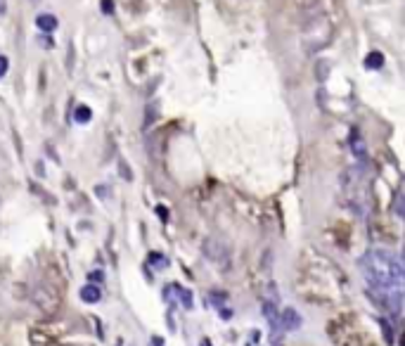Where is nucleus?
I'll use <instances>...</instances> for the list:
<instances>
[{
    "label": "nucleus",
    "instance_id": "7ed1b4c3",
    "mask_svg": "<svg viewBox=\"0 0 405 346\" xmlns=\"http://www.w3.org/2000/svg\"><path fill=\"white\" fill-rule=\"evenodd\" d=\"M349 145H351V149H353V155H356L360 161H365V157H368V147H365V142H362V138H360V133H358V130H353V133H351Z\"/></svg>",
    "mask_w": 405,
    "mask_h": 346
},
{
    "label": "nucleus",
    "instance_id": "6e6552de",
    "mask_svg": "<svg viewBox=\"0 0 405 346\" xmlns=\"http://www.w3.org/2000/svg\"><path fill=\"white\" fill-rule=\"evenodd\" d=\"M90 117H92V111H90V107H76V114H74V119L79 121V124H88L90 121Z\"/></svg>",
    "mask_w": 405,
    "mask_h": 346
},
{
    "label": "nucleus",
    "instance_id": "39448f33",
    "mask_svg": "<svg viewBox=\"0 0 405 346\" xmlns=\"http://www.w3.org/2000/svg\"><path fill=\"white\" fill-rule=\"evenodd\" d=\"M100 297H102V292H100L98 284H83V290H81V299L86 303H98Z\"/></svg>",
    "mask_w": 405,
    "mask_h": 346
},
{
    "label": "nucleus",
    "instance_id": "20e7f679",
    "mask_svg": "<svg viewBox=\"0 0 405 346\" xmlns=\"http://www.w3.org/2000/svg\"><path fill=\"white\" fill-rule=\"evenodd\" d=\"M36 26L41 29V31H45V33H52L57 29V17H55V14H50V12L38 14V17H36Z\"/></svg>",
    "mask_w": 405,
    "mask_h": 346
},
{
    "label": "nucleus",
    "instance_id": "4468645a",
    "mask_svg": "<svg viewBox=\"0 0 405 346\" xmlns=\"http://www.w3.org/2000/svg\"><path fill=\"white\" fill-rule=\"evenodd\" d=\"M100 5H102V12H105V14H111V12H114V3H111V0H102Z\"/></svg>",
    "mask_w": 405,
    "mask_h": 346
},
{
    "label": "nucleus",
    "instance_id": "1a4fd4ad",
    "mask_svg": "<svg viewBox=\"0 0 405 346\" xmlns=\"http://www.w3.org/2000/svg\"><path fill=\"white\" fill-rule=\"evenodd\" d=\"M154 119H157V102H149L147 109H145V128H149V126L154 124Z\"/></svg>",
    "mask_w": 405,
    "mask_h": 346
},
{
    "label": "nucleus",
    "instance_id": "f8f14e48",
    "mask_svg": "<svg viewBox=\"0 0 405 346\" xmlns=\"http://www.w3.org/2000/svg\"><path fill=\"white\" fill-rule=\"evenodd\" d=\"M381 330H384V337H387V344H393V332H391V328L387 325V320L381 322Z\"/></svg>",
    "mask_w": 405,
    "mask_h": 346
},
{
    "label": "nucleus",
    "instance_id": "423d86ee",
    "mask_svg": "<svg viewBox=\"0 0 405 346\" xmlns=\"http://www.w3.org/2000/svg\"><path fill=\"white\" fill-rule=\"evenodd\" d=\"M381 64H384V57H381V52H370V55L365 57V67H368V69H379Z\"/></svg>",
    "mask_w": 405,
    "mask_h": 346
},
{
    "label": "nucleus",
    "instance_id": "9d476101",
    "mask_svg": "<svg viewBox=\"0 0 405 346\" xmlns=\"http://www.w3.org/2000/svg\"><path fill=\"white\" fill-rule=\"evenodd\" d=\"M149 263H154V268H166L168 266V259L164 254H149Z\"/></svg>",
    "mask_w": 405,
    "mask_h": 346
},
{
    "label": "nucleus",
    "instance_id": "2eb2a0df",
    "mask_svg": "<svg viewBox=\"0 0 405 346\" xmlns=\"http://www.w3.org/2000/svg\"><path fill=\"white\" fill-rule=\"evenodd\" d=\"M325 74H327V64H325V62H320V64H318V79H320V81H325V79H327Z\"/></svg>",
    "mask_w": 405,
    "mask_h": 346
},
{
    "label": "nucleus",
    "instance_id": "f03ea898",
    "mask_svg": "<svg viewBox=\"0 0 405 346\" xmlns=\"http://www.w3.org/2000/svg\"><path fill=\"white\" fill-rule=\"evenodd\" d=\"M301 325H303V318L296 309H284L277 315V328H282L284 332H296Z\"/></svg>",
    "mask_w": 405,
    "mask_h": 346
},
{
    "label": "nucleus",
    "instance_id": "ddd939ff",
    "mask_svg": "<svg viewBox=\"0 0 405 346\" xmlns=\"http://www.w3.org/2000/svg\"><path fill=\"white\" fill-rule=\"evenodd\" d=\"M7 69H10V62H7V57L0 55V79L7 74Z\"/></svg>",
    "mask_w": 405,
    "mask_h": 346
},
{
    "label": "nucleus",
    "instance_id": "f257e3e1",
    "mask_svg": "<svg viewBox=\"0 0 405 346\" xmlns=\"http://www.w3.org/2000/svg\"><path fill=\"white\" fill-rule=\"evenodd\" d=\"M360 271L368 280V292L387 306L393 315L400 313L403 301V263L396 254L372 249L360 259Z\"/></svg>",
    "mask_w": 405,
    "mask_h": 346
},
{
    "label": "nucleus",
    "instance_id": "0eeeda50",
    "mask_svg": "<svg viewBox=\"0 0 405 346\" xmlns=\"http://www.w3.org/2000/svg\"><path fill=\"white\" fill-rule=\"evenodd\" d=\"M263 313H265V318L270 320V325H275V328H277V309H275V303L265 301L263 303Z\"/></svg>",
    "mask_w": 405,
    "mask_h": 346
},
{
    "label": "nucleus",
    "instance_id": "9b49d317",
    "mask_svg": "<svg viewBox=\"0 0 405 346\" xmlns=\"http://www.w3.org/2000/svg\"><path fill=\"white\" fill-rule=\"evenodd\" d=\"M119 171H123V178L126 180H133V173H130V168H128V164H126V161H119Z\"/></svg>",
    "mask_w": 405,
    "mask_h": 346
},
{
    "label": "nucleus",
    "instance_id": "dca6fc26",
    "mask_svg": "<svg viewBox=\"0 0 405 346\" xmlns=\"http://www.w3.org/2000/svg\"><path fill=\"white\" fill-rule=\"evenodd\" d=\"M5 7H7V3L5 0H0V14H5Z\"/></svg>",
    "mask_w": 405,
    "mask_h": 346
}]
</instances>
